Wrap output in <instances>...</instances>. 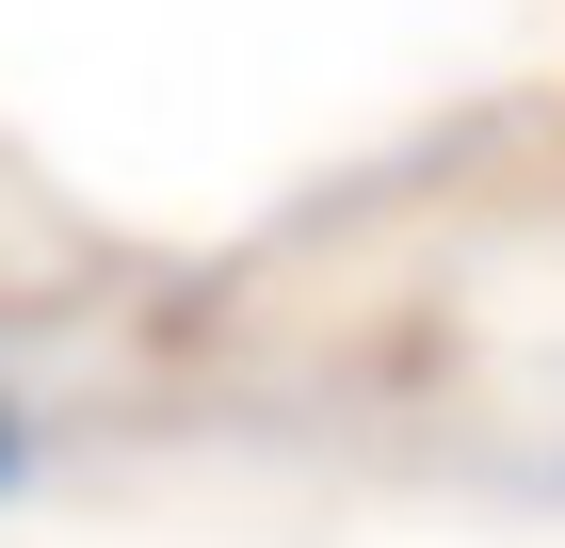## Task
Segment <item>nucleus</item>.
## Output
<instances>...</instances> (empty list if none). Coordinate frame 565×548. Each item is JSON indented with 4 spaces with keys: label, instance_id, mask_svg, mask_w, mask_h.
I'll return each instance as SVG.
<instances>
[{
    "label": "nucleus",
    "instance_id": "nucleus-1",
    "mask_svg": "<svg viewBox=\"0 0 565 548\" xmlns=\"http://www.w3.org/2000/svg\"><path fill=\"white\" fill-rule=\"evenodd\" d=\"M0 468H17V420H0Z\"/></svg>",
    "mask_w": 565,
    "mask_h": 548
}]
</instances>
